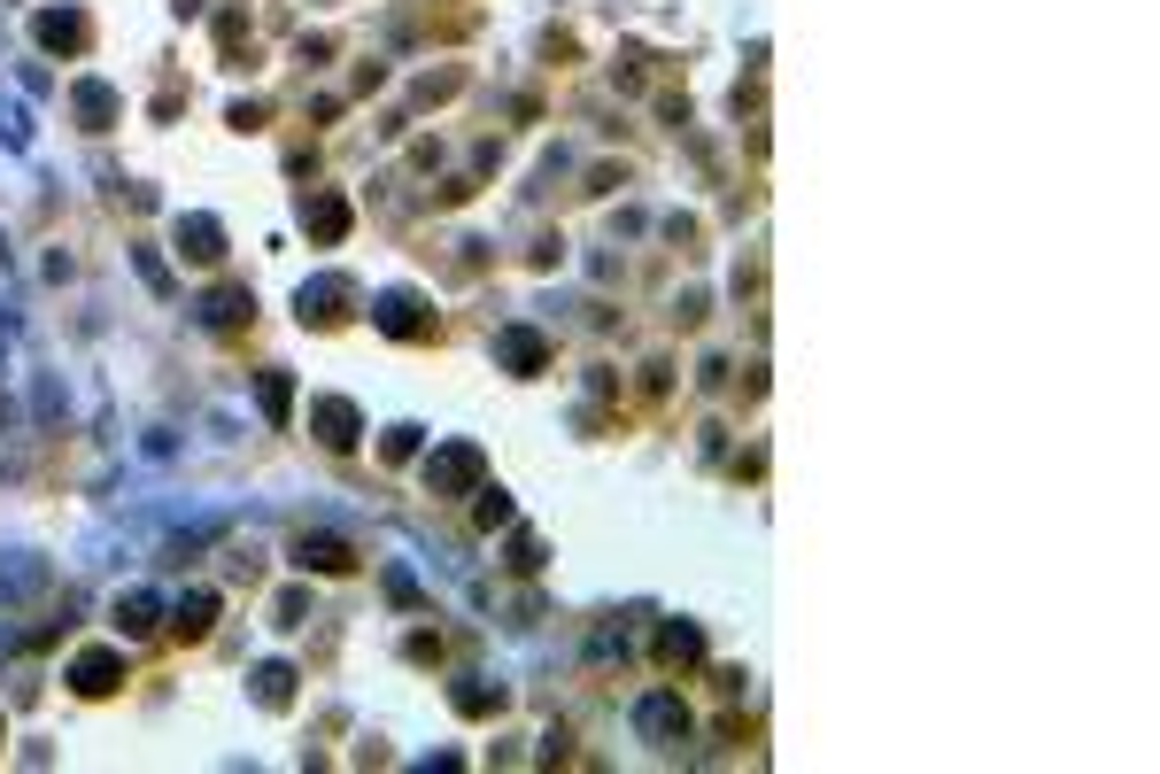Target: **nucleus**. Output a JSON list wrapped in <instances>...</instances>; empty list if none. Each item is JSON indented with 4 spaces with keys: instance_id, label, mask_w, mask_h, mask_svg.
<instances>
[{
    "instance_id": "1",
    "label": "nucleus",
    "mask_w": 1160,
    "mask_h": 774,
    "mask_svg": "<svg viewBox=\"0 0 1160 774\" xmlns=\"http://www.w3.org/2000/svg\"><path fill=\"white\" fill-rule=\"evenodd\" d=\"M642 736H666V744H673V736H689V713H681V705H673V697H642Z\"/></svg>"
},
{
    "instance_id": "4",
    "label": "nucleus",
    "mask_w": 1160,
    "mask_h": 774,
    "mask_svg": "<svg viewBox=\"0 0 1160 774\" xmlns=\"http://www.w3.org/2000/svg\"><path fill=\"white\" fill-rule=\"evenodd\" d=\"M109 674H116V658H86L78 666V689H109Z\"/></svg>"
},
{
    "instance_id": "3",
    "label": "nucleus",
    "mask_w": 1160,
    "mask_h": 774,
    "mask_svg": "<svg viewBox=\"0 0 1160 774\" xmlns=\"http://www.w3.org/2000/svg\"><path fill=\"white\" fill-rule=\"evenodd\" d=\"M178 240H194L186 256H217V225H209V217H194V225H178Z\"/></svg>"
},
{
    "instance_id": "2",
    "label": "nucleus",
    "mask_w": 1160,
    "mask_h": 774,
    "mask_svg": "<svg viewBox=\"0 0 1160 774\" xmlns=\"http://www.w3.org/2000/svg\"><path fill=\"white\" fill-rule=\"evenodd\" d=\"M472 473H480V457H472V449H449L441 465H426V480H472Z\"/></svg>"
}]
</instances>
